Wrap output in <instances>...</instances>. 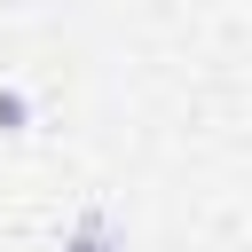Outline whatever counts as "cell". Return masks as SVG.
<instances>
[{
	"instance_id": "cell-2",
	"label": "cell",
	"mask_w": 252,
	"mask_h": 252,
	"mask_svg": "<svg viewBox=\"0 0 252 252\" xmlns=\"http://www.w3.org/2000/svg\"><path fill=\"white\" fill-rule=\"evenodd\" d=\"M0 126H24V94H0Z\"/></svg>"
},
{
	"instance_id": "cell-1",
	"label": "cell",
	"mask_w": 252,
	"mask_h": 252,
	"mask_svg": "<svg viewBox=\"0 0 252 252\" xmlns=\"http://www.w3.org/2000/svg\"><path fill=\"white\" fill-rule=\"evenodd\" d=\"M63 252H118V236H110V220H102V213H87V220L71 228V244H63Z\"/></svg>"
}]
</instances>
